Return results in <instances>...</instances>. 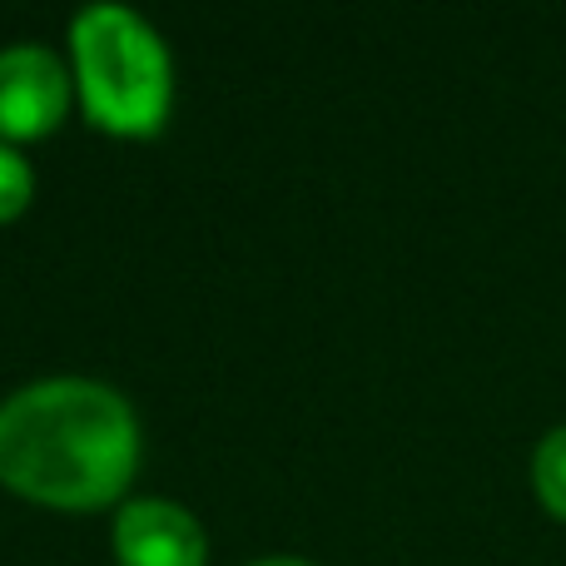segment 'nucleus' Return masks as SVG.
Masks as SVG:
<instances>
[{"mask_svg": "<svg viewBox=\"0 0 566 566\" xmlns=\"http://www.w3.org/2000/svg\"><path fill=\"white\" fill-rule=\"evenodd\" d=\"M139 472V418L99 378H40L0 402V482L55 512H99Z\"/></svg>", "mask_w": 566, "mask_h": 566, "instance_id": "obj_1", "label": "nucleus"}, {"mask_svg": "<svg viewBox=\"0 0 566 566\" xmlns=\"http://www.w3.org/2000/svg\"><path fill=\"white\" fill-rule=\"evenodd\" d=\"M75 99L95 129L115 139H149L175 105V60L139 10L85 6L70 20Z\"/></svg>", "mask_w": 566, "mask_h": 566, "instance_id": "obj_2", "label": "nucleus"}, {"mask_svg": "<svg viewBox=\"0 0 566 566\" xmlns=\"http://www.w3.org/2000/svg\"><path fill=\"white\" fill-rule=\"evenodd\" d=\"M75 105V75L50 45H6L0 50V139H45L65 125Z\"/></svg>", "mask_w": 566, "mask_h": 566, "instance_id": "obj_3", "label": "nucleus"}, {"mask_svg": "<svg viewBox=\"0 0 566 566\" xmlns=\"http://www.w3.org/2000/svg\"><path fill=\"white\" fill-rule=\"evenodd\" d=\"M115 562L119 566H205L209 537L185 502L135 497L115 512Z\"/></svg>", "mask_w": 566, "mask_h": 566, "instance_id": "obj_4", "label": "nucleus"}, {"mask_svg": "<svg viewBox=\"0 0 566 566\" xmlns=\"http://www.w3.org/2000/svg\"><path fill=\"white\" fill-rule=\"evenodd\" d=\"M532 492H537L542 512L566 527V422L547 428L532 448Z\"/></svg>", "mask_w": 566, "mask_h": 566, "instance_id": "obj_5", "label": "nucleus"}, {"mask_svg": "<svg viewBox=\"0 0 566 566\" xmlns=\"http://www.w3.org/2000/svg\"><path fill=\"white\" fill-rule=\"evenodd\" d=\"M30 199H35V169L15 145L0 139V224L25 214Z\"/></svg>", "mask_w": 566, "mask_h": 566, "instance_id": "obj_6", "label": "nucleus"}, {"mask_svg": "<svg viewBox=\"0 0 566 566\" xmlns=\"http://www.w3.org/2000/svg\"><path fill=\"white\" fill-rule=\"evenodd\" d=\"M249 566H318V562H303V557H259Z\"/></svg>", "mask_w": 566, "mask_h": 566, "instance_id": "obj_7", "label": "nucleus"}]
</instances>
